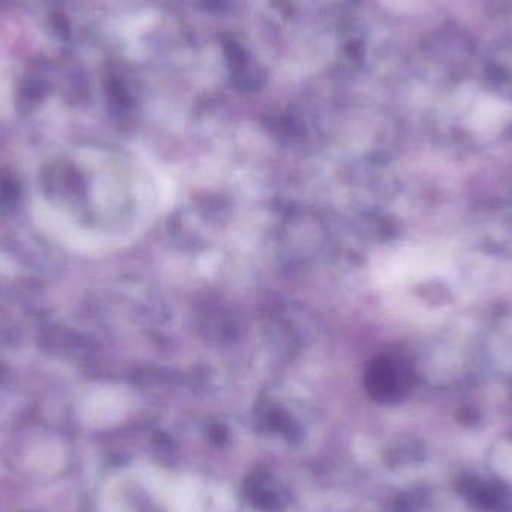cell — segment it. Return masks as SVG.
<instances>
[{"label":"cell","mask_w":512,"mask_h":512,"mask_svg":"<svg viewBox=\"0 0 512 512\" xmlns=\"http://www.w3.org/2000/svg\"><path fill=\"white\" fill-rule=\"evenodd\" d=\"M8 2V0H0V3Z\"/></svg>","instance_id":"obj_2"},{"label":"cell","mask_w":512,"mask_h":512,"mask_svg":"<svg viewBox=\"0 0 512 512\" xmlns=\"http://www.w3.org/2000/svg\"><path fill=\"white\" fill-rule=\"evenodd\" d=\"M466 493L471 496L472 501L489 508V510H504L505 505L511 502L507 492L502 487L483 483V481H475V483L468 484L466 486Z\"/></svg>","instance_id":"obj_1"}]
</instances>
